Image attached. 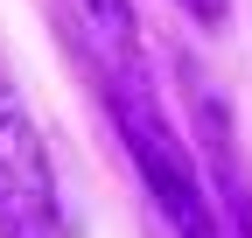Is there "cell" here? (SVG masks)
<instances>
[{
  "label": "cell",
  "instance_id": "6da1fadb",
  "mask_svg": "<svg viewBox=\"0 0 252 238\" xmlns=\"http://www.w3.org/2000/svg\"><path fill=\"white\" fill-rule=\"evenodd\" d=\"M98 77H105L112 126L126 140V161H133L140 189L154 203V217H161L175 238H224V224H217V210H210V175H203L196 154H189L182 126L161 112L147 70L133 63V70H98Z\"/></svg>",
  "mask_w": 252,
  "mask_h": 238
},
{
  "label": "cell",
  "instance_id": "7a4b0ae2",
  "mask_svg": "<svg viewBox=\"0 0 252 238\" xmlns=\"http://www.w3.org/2000/svg\"><path fill=\"white\" fill-rule=\"evenodd\" d=\"M0 238H63L56 168L7 56H0Z\"/></svg>",
  "mask_w": 252,
  "mask_h": 238
},
{
  "label": "cell",
  "instance_id": "3957f363",
  "mask_svg": "<svg viewBox=\"0 0 252 238\" xmlns=\"http://www.w3.org/2000/svg\"><path fill=\"white\" fill-rule=\"evenodd\" d=\"M77 14V35L91 49L98 70H133L140 63V21H133V0H70Z\"/></svg>",
  "mask_w": 252,
  "mask_h": 238
},
{
  "label": "cell",
  "instance_id": "277c9868",
  "mask_svg": "<svg viewBox=\"0 0 252 238\" xmlns=\"http://www.w3.org/2000/svg\"><path fill=\"white\" fill-rule=\"evenodd\" d=\"M175 7H182L189 21H203V28H224V14H231V0H175Z\"/></svg>",
  "mask_w": 252,
  "mask_h": 238
}]
</instances>
